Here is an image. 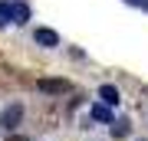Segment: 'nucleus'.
<instances>
[{"label":"nucleus","instance_id":"nucleus-1","mask_svg":"<svg viewBox=\"0 0 148 141\" xmlns=\"http://www.w3.org/2000/svg\"><path fill=\"white\" fill-rule=\"evenodd\" d=\"M20 121H23V105H20V102L7 105L3 115H0V125H3L7 131H16V128H20Z\"/></svg>","mask_w":148,"mask_h":141},{"label":"nucleus","instance_id":"nucleus-2","mask_svg":"<svg viewBox=\"0 0 148 141\" xmlns=\"http://www.w3.org/2000/svg\"><path fill=\"white\" fill-rule=\"evenodd\" d=\"M36 89L43 95H66V92H73V85H69L66 79H40Z\"/></svg>","mask_w":148,"mask_h":141},{"label":"nucleus","instance_id":"nucleus-3","mask_svg":"<svg viewBox=\"0 0 148 141\" xmlns=\"http://www.w3.org/2000/svg\"><path fill=\"white\" fill-rule=\"evenodd\" d=\"M33 40H36L40 46H46V49L59 46V33H56V30H36V33H33Z\"/></svg>","mask_w":148,"mask_h":141},{"label":"nucleus","instance_id":"nucleus-4","mask_svg":"<svg viewBox=\"0 0 148 141\" xmlns=\"http://www.w3.org/2000/svg\"><path fill=\"white\" fill-rule=\"evenodd\" d=\"M99 99H102V105L112 108V105H119V89H115V85H102V89H99Z\"/></svg>","mask_w":148,"mask_h":141},{"label":"nucleus","instance_id":"nucleus-5","mask_svg":"<svg viewBox=\"0 0 148 141\" xmlns=\"http://www.w3.org/2000/svg\"><path fill=\"white\" fill-rule=\"evenodd\" d=\"M92 118L95 121H106V125H112V121H115V118H112V108H109V105H92Z\"/></svg>","mask_w":148,"mask_h":141},{"label":"nucleus","instance_id":"nucleus-6","mask_svg":"<svg viewBox=\"0 0 148 141\" xmlns=\"http://www.w3.org/2000/svg\"><path fill=\"white\" fill-rule=\"evenodd\" d=\"M27 20H30V7L13 0V23H27Z\"/></svg>","mask_w":148,"mask_h":141},{"label":"nucleus","instance_id":"nucleus-7","mask_svg":"<svg viewBox=\"0 0 148 141\" xmlns=\"http://www.w3.org/2000/svg\"><path fill=\"white\" fill-rule=\"evenodd\" d=\"M13 23V3H0V26Z\"/></svg>","mask_w":148,"mask_h":141},{"label":"nucleus","instance_id":"nucleus-8","mask_svg":"<svg viewBox=\"0 0 148 141\" xmlns=\"http://www.w3.org/2000/svg\"><path fill=\"white\" fill-rule=\"evenodd\" d=\"M112 135H115V138H125L128 135V121H112Z\"/></svg>","mask_w":148,"mask_h":141},{"label":"nucleus","instance_id":"nucleus-9","mask_svg":"<svg viewBox=\"0 0 148 141\" xmlns=\"http://www.w3.org/2000/svg\"><path fill=\"white\" fill-rule=\"evenodd\" d=\"M125 3H142V7H145V0H125Z\"/></svg>","mask_w":148,"mask_h":141},{"label":"nucleus","instance_id":"nucleus-10","mask_svg":"<svg viewBox=\"0 0 148 141\" xmlns=\"http://www.w3.org/2000/svg\"><path fill=\"white\" fill-rule=\"evenodd\" d=\"M135 141H148V138H135Z\"/></svg>","mask_w":148,"mask_h":141}]
</instances>
